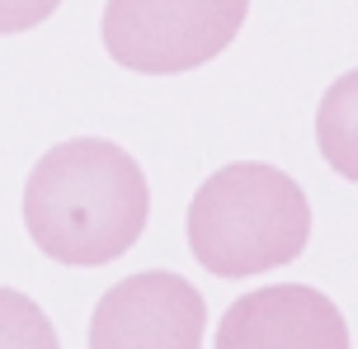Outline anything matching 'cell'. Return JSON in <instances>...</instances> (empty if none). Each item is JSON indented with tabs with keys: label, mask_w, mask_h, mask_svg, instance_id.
Masks as SVG:
<instances>
[{
	"label": "cell",
	"mask_w": 358,
	"mask_h": 349,
	"mask_svg": "<svg viewBox=\"0 0 358 349\" xmlns=\"http://www.w3.org/2000/svg\"><path fill=\"white\" fill-rule=\"evenodd\" d=\"M151 218L142 166L118 142L71 137L57 142L24 184V227L57 264L99 269L127 255Z\"/></svg>",
	"instance_id": "1"
},
{
	"label": "cell",
	"mask_w": 358,
	"mask_h": 349,
	"mask_svg": "<svg viewBox=\"0 0 358 349\" xmlns=\"http://www.w3.org/2000/svg\"><path fill=\"white\" fill-rule=\"evenodd\" d=\"M311 241L302 184L264 161H236L198 184L189 203V250L217 278L283 269Z\"/></svg>",
	"instance_id": "2"
},
{
	"label": "cell",
	"mask_w": 358,
	"mask_h": 349,
	"mask_svg": "<svg viewBox=\"0 0 358 349\" xmlns=\"http://www.w3.org/2000/svg\"><path fill=\"white\" fill-rule=\"evenodd\" d=\"M250 0H108L104 48L142 76H179L208 66L236 43Z\"/></svg>",
	"instance_id": "3"
},
{
	"label": "cell",
	"mask_w": 358,
	"mask_h": 349,
	"mask_svg": "<svg viewBox=\"0 0 358 349\" xmlns=\"http://www.w3.org/2000/svg\"><path fill=\"white\" fill-rule=\"evenodd\" d=\"M208 302L189 278L146 269L113 283L90 316V349H203Z\"/></svg>",
	"instance_id": "4"
},
{
	"label": "cell",
	"mask_w": 358,
	"mask_h": 349,
	"mask_svg": "<svg viewBox=\"0 0 358 349\" xmlns=\"http://www.w3.org/2000/svg\"><path fill=\"white\" fill-rule=\"evenodd\" d=\"M217 349H349V326L321 288L273 283L222 312Z\"/></svg>",
	"instance_id": "5"
},
{
	"label": "cell",
	"mask_w": 358,
	"mask_h": 349,
	"mask_svg": "<svg viewBox=\"0 0 358 349\" xmlns=\"http://www.w3.org/2000/svg\"><path fill=\"white\" fill-rule=\"evenodd\" d=\"M316 147L325 166L358 184V71L340 76L316 109Z\"/></svg>",
	"instance_id": "6"
},
{
	"label": "cell",
	"mask_w": 358,
	"mask_h": 349,
	"mask_svg": "<svg viewBox=\"0 0 358 349\" xmlns=\"http://www.w3.org/2000/svg\"><path fill=\"white\" fill-rule=\"evenodd\" d=\"M0 349H62L48 312L19 288H0Z\"/></svg>",
	"instance_id": "7"
},
{
	"label": "cell",
	"mask_w": 358,
	"mask_h": 349,
	"mask_svg": "<svg viewBox=\"0 0 358 349\" xmlns=\"http://www.w3.org/2000/svg\"><path fill=\"white\" fill-rule=\"evenodd\" d=\"M62 0H0V34H24L57 15Z\"/></svg>",
	"instance_id": "8"
}]
</instances>
